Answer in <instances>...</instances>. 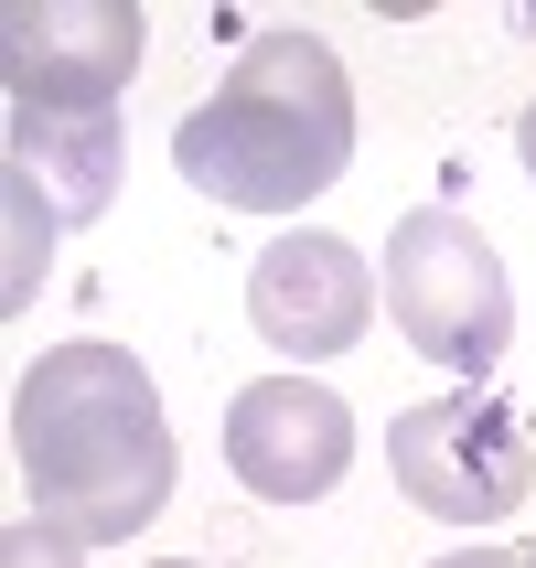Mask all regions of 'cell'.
<instances>
[{"mask_svg": "<svg viewBox=\"0 0 536 568\" xmlns=\"http://www.w3.org/2000/svg\"><path fill=\"white\" fill-rule=\"evenodd\" d=\"M386 322L408 333V354L483 386L515 344V280L494 257V236L473 215H451V204L397 215V236H386Z\"/></svg>", "mask_w": 536, "mask_h": 568, "instance_id": "3957f363", "label": "cell"}, {"mask_svg": "<svg viewBox=\"0 0 536 568\" xmlns=\"http://www.w3.org/2000/svg\"><path fill=\"white\" fill-rule=\"evenodd\" d=\"M0 568H87V537H64V526L22 515V526L0 537Z\"/></svg>", "mask_w": 536, "mask_h": 568, "instance_id": "9c48e42d", "label": "cell"}, {"mask_svg": "<svg viewBox=\"0 0 536 568\" xmlns=\"http://www.w3.org/2000/svg\"><path fill=\"white\" fill-rule=\"evenodd\" d=\"M247 322H257V344H280L290 365L344 354V344H365V322H376V268H365L344 236L301 225V236H280V247H257Z\"/></svg>", "mask_w": 536, "mask_h": 568, "instance_id": "52a82bcc", "label": "cell"}, {"mask_svg": "<svg viewBox=\"0 0 536 568\" xmlns=\"http://www.w3.org/2000/svg\"><path fill=\"white\" fill-rule=\"evenodd\" d=\"M441 568H526V547H451Z\"/></svg>", "mask_w": 536, "mask_h": 568, "instance_id": "30bf717a", "label": "cell"}, {"mask_svg": "<svg viewBox=\"0 0 536 568\" xmlns=\"http://www.w3.org/2000/svg\"><path fill=\"white\" fill-rule=\"evenodd\" d=\"M354 161V87L322 32L280 22L225 64V87L172 129V172L236 215H301Z\"/></svg>", "mask_w": 536, "mask_h": 568, "instance_id": "7a4b0ae2", "label": "cell"}, {"mask_svg": "<svg viewBox=\"0 0 536 568\" xmlns=\"http://www.w3.org/2000/svg\"><path fill=\"white\" fill-rule=\"evenodd\" d=\"M526 568H536V547H526Z\"/></svg>", "mask_w": 536, "mask_h": 568, "instance_id": "4fadbf2b", "label": "cell"}, {"mask_svg": "<svg viewBox=\"0 0 536 568\" xmlns=\"http://www.w3.org/2000/svg\"><path fill=\"white\" fill-rule=\"evenodd\" d=\"M515 161H526V183H536V97H526V119H515Z\"/></svg>", "mask_w": 536, "mask_h": 568, "instance_id": "8fae6325", "label": "cell"}, {"mask_svg": "<svg viewBox=\"0 0 536 568\" xmlns=\"http://www.w3.org/2000/svg\"><path fill=\"white\" fill-rule=\"evenodd\" d=\"M11 462L43 526L87 547L140 537L172 505V418L151 365L119 344H54L11 397Z\"/></svg>", "mask_w": 536, "mask_h": 568, "instance_id": "6da1fadb", "label": "cell"}, {"mask_svg": "<svg viewBox=\"0 0 536 568\" xmlns=\"http://www.w3.org/2000/svg\"><path fill=\"white\" fill-rule=\"evenodd\" d=\"M225 462L269 505H312V494H333L354 473V408L312 376H257L225 408Z\"/></svg>", "mask_w": 536, "mask_h": 568, "instance_id": "8992f818", "label": "cell"}, {"mask_svg": "<svg viewBox=\"0 0 536 568\" xmlns=\"http://www.w3.org/2000/svg\"><path fill=\"white\" fill-rule=\"evenodd\" d=\"M161 568H193V558H161Z\"/></svg>", "mask_w": 536, "mask_h": 568, "instance_id": "7c38bea8", "label": "cell"}, {"mask_svg": "<svg viewBox=\"0 0 536 568\" xmlns=\"http://www.w3.org/2000/svg\"><path fill=\"white\" fill-rule=\"evenodd\" d=\"M11 183H22L54 225L108 215V193H119V108H87V119L11 108Z\"/></svg>", "mask_w": 536, "mask_h": 568, "instance_id": "ba28073f", "label": "cell"}, {"mask_svg": "<svg viewBox=\"0 0 536 568\" xmlns=\"http://www.w3.org/2000/svg\"><path fill=\"white\" fill-rule=\"evenodd\" d=\"M386 473L418 515H451V526H494L536 494V429L515 397L494 386H451L429 408H408L386 429Z\"/></svg>", "mask_w": 536, "mask_h": 568, "instance_id": "277c9868", "label": "cell"}, {"mask_svg": "<svg viewBox=\"0 0 536 568\" xmlns=\"http://www.w3.org/2000/svg\"><path fill=\"white\" fill-rule=\"evenodd\" d=\"M140 75V11L129 0H22L0 22V87L11 108H119V87Z\"/></svg>", "mask_w": 536, "mask_h": 568, "instance_id": "5b68a950", "label": "cell"}]
</instances>
